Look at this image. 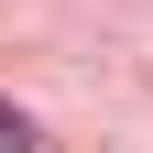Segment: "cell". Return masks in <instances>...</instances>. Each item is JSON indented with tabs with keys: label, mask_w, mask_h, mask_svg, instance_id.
Returning <instances> with one entry per match:
<instances>
[{
	"label": "cell",
	"mask_w": 153,
	"mask_h": 153,
	"mask_svg": "<svg viewBox=\"0 0 153 153\" xmlns=\"http://www.w3.org/2000/svg\"><path fill=\"white\" fill-rule=\"evenodd\" d=\"M0 153H44V142H33V120H22L11 99H0Z\"/></svg>",
	"instance_id": "1"
}]
</instances>
